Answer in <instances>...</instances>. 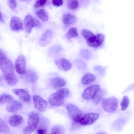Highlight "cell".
I'll return each instance as SVG.
<instances>
[{"label":"cell","instance_id":"obj_1","mask_svg":"<svg viewBox=\"0 0 134 134\" xmlns=\"http://www.w3.org/2000/svg\"><path fill=\"white\" fill-rule=\"evenodd\" d=\"M69 94V91L67 88L59 89L50 95L49 98V102L53 106L61 105L64 103L65 98Z\"/></svg>","mask_w":134,"mask_h":134},{"label":"cell","instance_id":"obj_2","mask_svg":"<svg viewBox=\"0 0 134 134\" xmlns=\"http://www.w3.org/2000/svg\"><path fill=\"white\" fill-rule=\"evenodd\" d=\"M0 66L3 75L15 74L14 66L12 61L6 57L1 50L0 51Z\"/></svg>","mask_w":134,"mask_h":134},{"label":"cell","instance_id":"obj_3","mask_svg":"<svg viewBox=\"0 0 134 134\" xmlns=\"http://www.w3.org/2000/svg\"><path fill=\"white\" fill-rule=\"evenodd\" d=\"M66 109L68 115L72 121L75 123H79L83 115L82 111L76 105L71 103L67 104Z\"/></svg>","mask_w":134,"mask_h":134},{"label":"cell","instance_id":"obj_4","mask_svg":"<svg viewBox=\"0 0 134 134\" xmlns=\"http://www.w3.org/2000/svg\"><path fill=\"white\" fill-rule=\"evenodd\" d=\"M118 103V100L115 97H112L103 99L102 105L105 111L109 113H112L117 109Z\"/></svg>","mask_w":134,"mask_h":134},{"label":"cell","instance_id":"obj_5","mask_svg":"<svg viewBox=\"0 0 134 134\" xmlns=\"http://www.w3.org/2000/svg\"><path fill=\"white\" fill-rule=\"evenodd\" d=\"M39 120V116L37 113H32L30 115L27 121V126L23 130L24 134H29L36 129Z\"/></svg>","mask_w":134,"mask_h":134},{"label":"cell","instance_id":"obj_6","mask_svg":"<svg viewBox=\"0 0 134 134\" xmlns=\"http://www.w3.org/2000/svg\"><path fill=\"white\" fill-rule=\"evenodd\" d=\"M100 88L99 85H95L89 86L86 88L82 94V98L86 100L94 99L96 96L99 92Z\"/></svg>","mask_w":134,"mask_h":134},{"label":"cell","instance_id":"obj_7","mask_svg":"<svg viewBox=\"0 0 134 134\" xmlns=\"http://www.w3.org/2000/svg\"><path fill=\"white\" fill-rule=\"evenodd\" d=\"M24 26L25 31L27 34L31 32L34 27H40L41 24L36 19L33 18L31 15H27L24 20Z\"/></svg>","mask_w":134,"mask_h":134},{"label":"cell","instance_id":"obj_8","mask_svg":"<svg viewBox=\"0 0 134 134\" xmlns=\"http://www.w3.org/2000/svg\"><path fill=\"white\" fill-rule=\"evenodd\" d=\"M105 38V36L102 34H94L86 41L88 46L95 48L100 46L103 43Z\"/></svg>","mask_w":134,"mask_h":134},{"label":"cell","instance_id":"obj_9","mask_svg":"<svg viewBox=\"0 0 134 134\" xmlns=\"http://www.w3.org/2000/svg\"><path fill=\"white\" fill-rule=\"evenodd\" d=\"M26 59L23 55H19L15 62V68L17 73L20 74H25L26 72Z\"/></svg>","mask_w":134,"mask_h":134},{"label":"cell","instance_id":"obj_10","mask_svg":"<svg viewBox=\"0 0 134 134\" xmlns=\"http://www.w3.org/2000/svg\"><path fill=\"white\" fill-rule=\"evenodd\" d=\"M99 117V115L97 114L93 113H88L83 116L79 123L83 126L90 125L95 122Z\"/></svg>","mask_w":134,"mask_h":134},{"label":"cell","instance_id":"obj_11","mask_svg":"<svg viewBox=\"0 0 134 134\" xmlns=\"http://www.w3.org/2000/svg\"><path fill=\"white\" fill-rule=\"evenodd\" d=\"M33 102L35 108L40 111H43L47 108V102L41 97L35 95L33 97Z\"/></svg>","mask_w":134,"mask_h":134},{"label":"cell","instance_id":"obj_12","mask_svg":"<svg viewBox=\"0 0 134 134\" xmlns=\"http://www.w3.org/2000/svg\"><path fill=\"white\" fill-rule=\"evenodd\" d=\"M55 63L59 70L64 71L69 70L72 67L70 62L65 58H61L56 59L55 61Z\"/></svg>","mask_w":134,"mask_h":134},{"label":"cell","instance_id":"obj_13","mask_svg":"<svg viewBox=\"0 0 134 134\" xmlns=\"http://www.w3.org/2000/svg\"><path fill=\"white\" fill-rule=\"evenodd\" d=\"M10 26L11 29L13 31L22 30L23 29L22 20L17 16H14L11 18Z\"/></svg>","mask_w":134,"mask_h":134},{"label":"cell","instance_id":"obj_14","mask_svg":"<svg viewBox=\"0 0 134 134\" xmlns=\"http://www.w3.org/2000/svg\"><path fill=\"white\" fill-rule=\"evenodd\" d=\"M22 107L23 105L20 102L16 100L12 101L7 105L6 109L8 111L13 113L20 110Z\"/></svg>","mask_w":134,"mask_h":134},{"label":"cell","instance_id":"obj_15","mask_svg":"<svg viewBox=\"0 0 134 134\" xmlns=\"http://www.w3.org/2000/svg\"><path fill=\"white\" fill-rule=\"evenodd\" d=\"M13 92L22 100L26 102L30 101V95L25 90L22 89H14L13 90Z\"/></svg>","mask_w":134,"mask_h":134},{"label":"cell","instance_id":"obj_16","mask_svg":"<svg viewBox=\"0 0 134 134\" xmlns=\"http://www.w3.org/2000/svg\"><path fill=\"white\" fill-rule=\"evenodd\" d=\"M52 37V32L49 30L47 31L43 35L40 41V45L41 47L46 46L50 42Z\"/></svg>","mask_w":134,"mask_h":134},{"label":"cell","instance_id":"obj_17","mask_svg":"<svg viewBox=\"0 0 134 134\" xmlns=\"http://www.w3.org/2000/svg\"><path fill=\"white\" fill-rule=\"evenodd\" d=\"M75 16L72 14L68 13L64 14L62 17L63 23L66 25H70L74 24L76 22Z\"/></svg>","mask_w":134,"mask_h":134},{"label":"cell","instance_id":"obj_18","mask_svg":"<svg viewBox=\"0 0 134 134\" xmlns=\"http://www.w3.org/2000/svg\"><path fill=\"white\" fill-rule=\"evenodd\" d=\"M23 120V118L21 116L16 115L10 117L8 119V122L11 126L16 127L21 124Z\"/></svg>","mask_w":134,"mask_h":134},{"label":"cell","instance_id":"obj_19","mask_svg":"<svg viewBox=\"0 0 134 134\" xmlns=\"http://www.w3.org/2000/svg\"><path fill=\"white\" fill-rule=\"evenodd\" d=\"M52 86L55 88H60L64 86L66 84L65 80L60 77H55L52 78L51 81Z\"/></svg>","mask_w":134,"mask_h":134},{"label":"cell","instance_id":"obj_20","mask_svg":"<svg viewBox=\"0 0 134 134\" xmlns=\"http://www.w3.org/2000/svg\"><path fill=\"white\" fill-rule=\"evenodd\" d=\"M4 80L9 85H14L17 82V79L15 74L3 75Z\"/></svg>","mask_w":134,"mask_h":134},{"label":"cell","instance_id":"obj_21","mask_svg":"<svg viewBox=\"0 0 134 134\" xmlns=\"http://www.w3.org/2000/svg\"><path fill=\"white\" fill-rule=\"evenodd\" d=\"M25 77L28 81L32 83L35 82L38 79V76L34 71L32 70H28L25 74Z\"/></svg>","mask_w":134,"mask_h":134},{"label":"cell","instance_id":"obj_22","mask_svg":"<svg viewBox=\"0 0 134 134\" xmlns=\"http://www.w3.org/2000/svg\"><path fill=\"white\" fill-rule=\"evenodd\" d=\"M95 76L90 73L85 74L82 77V82L84 84H87L94 81L96 80Z\"/></svg>","mask_w":134,"mask_h":134},{"label":"cell","instance_id":"obj_23","mask_svg":"<svg viewBox=\"0 0 134 134\" xmlns=\"http://www.w3.org/2000/svg\"><path fill=\"white\" fill-rule=\"evenodd\" d=\"M13 97L10 95L6 93L1 94L0 96V104L1 105L12 101Z\"/></svg>","mask_w":134,"mask_h":134},{"label":"cell","instance_id":"obj_24","mask_svg":"<svg viewBox=\"0 0 134 134\" xmlns=\"http://www.w3.org/2000/svg\"><path fill=\"white\" fill-rule=\"evenodd\" d=\"M37 16L43 21L47 20L48 19V16L46 11L44 9H41L36 13Z\"/></svg>","mask_w":134,"mask_h":134},{"label":"cell","instance_id":"obj_25","mask_svg":"<svg viewBox=\"0 0 134 134\" xmlns=\"http://www.w3.org/2000/svg\"><path fill=\"white\" fill-rule=\"evenodd\" d=\"M79 5V2L77 1L70 0L68 1L67 6L70 10H74L78 8Z\"/></svg>","mask_w":134,"mask_h":134},{"label":"cell","instance_id":"obj_26","mask_svg":"<svg viewBox=\"0 0 134 134\" xmlns=\"http://www.w3.org/2000/svg\"><path fill=\"white\" fill-rule=\"evenodd\" d=\"M65 129L61 125H57L54 127L51 131V134H63Z\"/></svg>","mask_w":134,"mask_h":134},{"label":"cell","instance_id":"obj_27","mask_svg":"<svg viewBox=\"0 0 134 134\" xmlns=\"http://www.w3.org/2000/svg\"><path fill=\"white\" fill-rule=\"evenodd\" d=\"M66 36L68 39L77 37L78 34L77 29L74 27L70 29L67 33Z\"/></svg>","mask_w":134,"mask_h":134},{"label":"cell","instance_id":"obj_28","mask_svg":"<svg viewBox=\"0 0 134 134\" xmlns=\"http://www.w3.org/2000/svg\"><path fill=\"white\" fill-rule=\"evenodd\" d=\"M129 103V100L128 97L126 96H124L122 98L120 103L121 109L122 110H125L128 107Z\"/></svg>","mask_w":134,"mask_h":134},{"label":"cell","instance_id":"obj_29","mask_svg":"<svg viewBox=\"0 0 134 134\" xmlns=\"http://www.w3.org/2000/svg\"><path fill=\"white\" fill-rule=\"evenodd\" d=\"M9 129L4 121L1 118L0 119V131L2 132H7Z\"/></svg>","mask_w":134,"mask_h":134},{"label":"cell","instance_id":"obj_30","mask_svg":"<svg viewBox=\"0 0 134 134\" xmlns=\"http://www.w3.org/2000/svg\"><path fill=\"white\" fill-rule=\"evenodd\" d=\"M47 1L46 0H37L34 4V7L35 8H37L43 7Z\"/></svg>","mask_w":134,"mask_h":134},{"label":"cell","instance_id":"obj_31","mask_svg":"<svg viewBox=\"0 0 134 134\" xmlns=\"http://www.w3.org/2000/svg\"><path fill=\"white\" fill-rule=\"evenodd\" d=\"M102 98L101 95L98 94V93L94 99L93 100L95 104H98L101 100Z\"/></svg>","mask_w":134,"mask_h":134},{"label":"cell","instance_id":"obj_32","mask_svg":"<svg viewBox=\"0 0 134 134\" xmlns=\"http://www.w3.org/2000/svg\"><path fill=\"white\" fill-rule=\"evenodd\" d=\"M52 3L54 6L59 7L62 5L63 3V1L62 0H53Z\"/></svg>","mask_w":134,"mask_h":134},{"label":"cell","instance_id":"obj_33","mask_svg":"<svg viewBox=\"0 0 134 134\" xmlns=\"http://www.w3.org/2000/svg\"><path fill=\"white\" fill-rule=\"evenodd\" d=\"M8 5L11 8H14L16 7V3L15 0H8Z\"/></svg>","mask_w":134,"mask_h":134},{"label":"cell","instance_id":"obj_34","mask_svg":"<svg viewBox=\"0 0 134 134\" xmlns=\"http://www.w3.org/2000/svg\"><path fill=\"white\" fill-rule=\"evenodd\" d=\"M37 134H49L47 130L45 129L40 128L37 131Z\"/></svg>","mask_w":134,"mask_h":134},{"label":"cell","instance_id":"obj_35","mask_svg":"<svg viewBox=\"0 0 134 134\" xmlns=\"http://www.w3.org/2000/svg\"><path fill=\"white\" fill-rule=\"evenodd\" d=\"M0 21L2 23H4V20L3 18L2 15L1 13V12H0Z\"/></svg>","mask_w":134,"mask_h":134},{"label":"cell","instance_id":"obj_36","mask_svg":"<svg viewBox=\"0 0 134 134\" xmlns=\"http://www.w3.org/2000/svg\"><path fill=\"white\" fill-rule=\"evenodd\" d=\"M96 134H106L104 132H100L97 133Z\"/></svg>","mask_w":134,"mask_h":134}]
</instances>
